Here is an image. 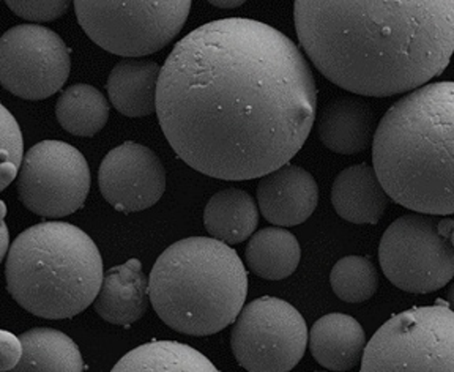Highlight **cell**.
Wrapping results in <instances>:
<instances>
[{"label":"cell","mask_w":454,"mask_h":372,"mask_svg":"<svg viewBox=\"0 0 454 372\" xmlns=\"http://www.w3.org/2000/svg\"><path fill=\"white\" fill-rule=\"evenodd\" d=\"M317 86L283 32L247 18L208 22L182 38L161 68L156 114L170 147L221 180L265 177L311 133Z\"/></svg>","instance_id":"obj_1"},{"label":"cell","mask_w":454,"mask_h":372,"mask_svg":"<svg viewBox=\"0 0 454 372\" xmlns=\"http://www.w3.org/2000/svg\"><path fill=\"white\" fill-rule=\"evenodd\" d=\"M294 18L312 64L355 95L413 92L454 52V0H297Z\"/></svg>","instance_id":"obj_2"},{"label":"cell","mask_w":454,"mask_h":372,"mask_svg":"<svg viewBox=\"0 0 454 372\" xmlns=\"http://www.w3.org/2000/svg\"><path fill=\"white\" fill-rule=\"evenodd\" d=\"M372 163L391 201L425 215H454V82L419 87L383 115Z\"/></svg>","instance_id":"obj_3"},{"label":"cell","mask_w":454,"mask_h":372,"mask_svg":"<svg viewBox=\"0 0 454 372\" xmlns=\"http://www.w3.org/2000/svg\"><path fill=\"white\" fill-rule=\"evenodd\" d=\"M248 294L247 268L231 246L208 236L170 244L149 278L152 306L168 327L208 337L235 322Z\"/></svg>","instance_id":"obj_4"},{"label":"cell","mask_w":454,"mask_h":372,"mask_svg":"<svg viewBox=\"0 0 454 372\" xmlns=\"http://www.w3.org/2000/svg\"><path fill=\"white\" fill-rule=\"evenodd\" d=\"M14 301L43 319H70L98 297L103 260L89 234L73 224L46 221L16 236L5 259Z\"/></svg>","instance_id":"obj_5"},{"label":"cell","mask_w":454,"mask_h":372,"mask_svg":"<svg viewBox=\"0 0 454 372\" xmlns=\"http://www.w3.org/2000/svg\"><path fill=\"white\" fill-rule=\"evenodd\" d=\"M79 26L99 48L121 58L163 50L184 29L190 0H78Z\"/></svg>","instance_id":"obj_6"},{"label":"cell","mask_w":454,"mask_h":372,"mask_svg":"<svg viewBox=\"0 0 454 372\" xmlns=\"http://www.w3.org/2000/svg\"><path fill=\"white\" fill-rule=\"evenodd\" d=\"M360 372H454V313L447 303L393 315L366 344Z\"/></svg>","instance_id":"obj_7"},{"label":"cell","mask_w":454,"mask_h":372,"mask_svg":"<svg viewBox=\"0 0 454 372\" xmlns=\"http://www.w3.org/2000/svg\"><path fill=\"white\" fill-rule=\"evenodd\" d=\"M451 218L407 213L385 230L379 259L385 276L411 294L435 292L454 278Z\"/></svg>","instance_id":"obj_8"},{"label":"cell","mask_w":454,"mask_h":372,"mask_svg":"<svg viewBox=\"0 0 454 372\" xmlns=\"http://www.w3.org/2000/svg\"><path fill=\"white\" fill-rule=\"evenodd\" d=\"M309 333L287 301L261 297L241 309L231 333L237 361L248 372H289L305 355Z\"/></svg>","instance_id":"obj_9"},{"label":"cell","mask_w":454,"mask_h":372,"mask_svg":"<svg viewBox=\"0 0 454 372\" xmlns=\"http://www.w3.org/2000/svg\"><path fill=\"white\" fill-rule=\"evenodd\" d=\"M90 191V169L70 143L43 141L26 153L18 174L20 201L43 218H64L82 208Z\"/></svg>","instance_id":"obj_10"},{"label":"cell","mask_w":454,"mask_h":372,"mask_svg":"<svg viewBox=\"0 0 454 372\" xmlns=\"http://www.w3.org/2000/svg\"><path fill=\"white\" fill-rule=\"evenodd\" d=\"M70 50L54 30L21 24L0 40V82L24 100H44L70 76Z\"/></svg>","instance_id":"obj_11"},{"label":"cell","mask_w":454,"mask_h":372,"mask_svg":"<svg viewBox=\"0 0 454 372\" xmlns=\"http://www.w3.org/2000/svg\"><path fill=\"white\" fill-rule=\"evenodd\" d=\"M99 191L121 213H135L155 205L166 190V171L155 151L128 141L101 161Z\"/></svg>","instance_id":"obj_12"},{"label":"cell","mask_w":454,"mask_h":372,"mask_svg":"<svg viewBox=\"0 0 454 372\" xmlns=\"http://www.w3.org/2000/svg\"><path fill=\"white\" fill-rule=\"evenodd\" d=\"M255 196L267 221L292 228L305 222L317 208L319 186L309 172L287 163L261 179Z\"/></svg>","instance_id":"obj_13"},{"label":"cell","mask_w":454,"mask_h":372,"mask_svg":"<svg viewBox=\"0 0 454 372\" xmlns=\"http://www.w3.org/2000/svg\"><path fill=\"white\" fill-rule=\"evenodd\" d=\"M149 303V278L141 262L129 259L105 273L93 309L106 322L129 327L145 314Z\"/></svg>","instance_id":"obj_14"},{"label":"cell","mask_w":454,"mask_h":372,"mask_svg":"<svg viewBox=\"0 0 454 372\" xmlns=\"http://www.w3.org/2000/svg\"><path fill=\"white\" fill-rule=\"evenodd\" d=\"M317 133L322 143L334 153H360L374 141V111L358 97H338L322 109Z\"/></svg>","instance_id":"obj_15"},{"label":"cell","mask_w":454,"mask_h":372,"mask_svg":"<svg viewBox=\"0 0 454 372\" xmlns=\"http://www.w3.org/2000/svg\"><path fill=\"white\" fill-rule=\"evenodd\" d=\"M372 166L355 165L340 171L334 179L332 202L336 213L354 224H376L390 205Z\"/></svg>","instance_id":"obj_16"},{"label":"cell","mask_w":454,"mask_h":372,"mask_svg":"<svg viewBox=\"0 0 454 372\" xmlns=\"http://www.w3.org/2000/svg\"><path fill=\"white\" fill-rule=\"evenodd\" d=\"M308 347L328 371H348L363 360L366 335L356 319L333 313L312 325Z\"/></svg>","instance_id":"obj_17"},{"label":"cell","mask_w":454,"mask_h":372,"mask_svg":"<svg viewBox=\"0 0 454 372\" xmlns=\"http://www.w3.org/2000/svg\"><path fill=\"white\" fill-rule=\"evenodd\" d=\"M161 66L149 58H123L107 78L109 100L121 114L147 117L156 112Z\"/></svg>","instance_id":"obj_18"},{"label":"cell","mask_w":454,"mask_h":372,"mask_svg":"<svg viewBox=\"0 0 454 372\" xmlns=\"http://www.w3.org/2000/svg\"><path fill=\"white\" fill-rule=\"evenodd\" d=\"M259 207L253 196L239 188L221 190L210 198L204 210V226L212 238L239 244L254 234Z\"/></svg>","instance_id":"obj_19"},{"label":"cell","mask_w":454,"mask_h":372,"mask_svg":"<svg viewBox=\"0 0 454 372\" xmlns=\"http://www.w3.org/2000/svg\"><path fill=\"white\" fill-rule=\"evenodd\" d=\"M21 361L10 372H84V361L71 337L54 329L22 333Z\"/></svg>","instance_id":"obj_20"},{"label":"cell","mask_w":454,"mask_h":372,"mask_svg":"<svg viewBox=\"0 0 454 372\" xmlns=\"http://www.w3.org/2000/svg\"><path fill=\"white\" fill-rule=\"evenodd\" d=\"M111 372H220L208 358L186 344H142L119 360Z\"/></svg>","instance_id":"obj_21"},{"label":"cell","mask_w":454,"mask_h":372,"mask_svg":"<svg viewBox=\"0 0 454 372\" xmlns=\"http://www.w3.org/2000/svg\"><path fill=\"white\" fill-rule=\"evenodd\" d=\"M249 270L269 281L291 276L297 270L301 250L294 234L281 228H267L251 236L247 252Z\"/></svg>","instance_id":"obj_22"},{"label":"cell","mask_w":454,"mask_h":372,"mask_svg":"<svg viewBox=\"0 0 454 372\" xmlns=\"http://www.w3.org/2000/svg\"><path fill=\"white\" fill-rule=\"evenodd\" d=\"M57 120L70 135L92 137L105 128L109 119V103L98 89L74 84L59 97Z\"/></svg>","instance_id":"obj_23"},{"label":"cell","mask_w":454,"mask_h":372,"mask_svg":"<svg viewBox=\"0 0 454 372\" xmlns=\"http://www.w3.org/2000/svg\"><path fill=\"white\" fill-rule=\"evenodd\" d=\"M330 283L334 294L348 303L369 300L379 289L376 265L363 256H346L334 264Z\"/></svg>","instance_id":"obj_24"},{"label":"cell","mask_w":454,"mask_h":372,"mask_svg":"<svg viewBox=\"0 0 454 372\" xmlns=\"http://www.w3.org/2000/svg\"><path fill=\"white\" fill-rule=\"evenodd\" d=\"M2 111V163H0V177L2 185L5 190L14 177H18L24 161V145H22V135L20 125L14 120L13 115L8 112L5 106Z\"/></svg>","instance_id":"obj_25"},{"label":"cell","mask_w":454,"mask_h":372,"mask_svg":"<svg viewBox=\"0 0 454 372\" xmlns=\"http://www.w3.org/2000/svg\"><path fill=\"white\" fill-rule=\"evenodd\" d=\"M8 7L10 10L21 16L24 19H28L32 22H48L56 21L60 16H64L68 8H70V2L67 0H59V2H12L8 0Z\"/></svg>","instance_id":"obj_26"},{"label":"cell","mask_w":454,"mask_h":372,"mask_svg":"<svg viewBox=\"0 0 454 372\" xmlns=\"http://www.w3.org/2000/svg\"><path fill=\"white\" fill-rule=\"evenodd\" d=\"M0 344H2V347H0V352H2L0 371L10 372L21 361L22 352H24L21 339L13 337L12 333L4 329L0 333Z\"/></svg>","instance_id":"obj_27"},{"label":"cell","mask_w":454,"mask_h":372,"mask_svg":"<svg viewBox=\"0 0 454 372\" xmlns=\"http://www.w3.org/2000/svg\"><path fill=\"white\" fill-rule=\"evenodd\" d=\"M2 236H4V242H2V251H0V254H2V258L7 259L8 248L12 246V244H8V230L7 224L5 221H2Z\"/></svg>","instance_id":"obj_28"},{"label":"cell","mask_w":454,"mask_h":372,"mask_svg":"<svg viewBox=\"0 0 454 372\" xmlns=\"http://www.w3.org/2000/svg\"><path fill=\"white\" fill-rule=\"evenodd\" d=\"M210 4H212L213 7L237 8L241 7L245 2L243 0H235V2H215V0H212Z\"/></svg>","instance_id":"obj_29"},{"label":"cell","mask_w":454,"mask_h":372,"mask_svg":"<svg viewBox=\"0 0 454 372\" xmlns=\"http://www.w3.org/2000/svg\"><path fill=\"white\" fill-rule=\"evenodd\" d=\"M447 300L448 306H450V309L454 313V283L450 286V289H448Z\"/></svg>","instance_id":"obj_30"},{"label":"cell","mask_w":454,"mask_h":372,"mask_svg":"<svg viewBox=\"0 0 454 372\" xmlns=\"http://www.w3.org/2000/svg\"><path fill=\"white\" fill-rule=\"evenodd\" d=\"M450 242H451V244H453L454 248V230L451 232V236H450Z\"/></svg>","instance_id":"obj_31"}]
</instances>
